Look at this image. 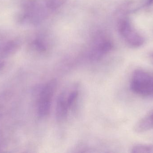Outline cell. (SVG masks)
<instances>
[{"label":"cell","mask_w":153,"mask_h":153,"mask_svg":"<svg viewBox=\"0 0 153 153\" xmlns=\"http://www.w3.org/2000/svg\"><path fill=\"white\" fill-rule=\"evenodd\" d=\"M130 88L137 95L144 97H153V76L143 70H135L132 75Z\"/></svg>","instance_id":"obj_1"},{"label":"cell","mask_w":153,"mask_h":153,"mask_svg":"<svg viewBox=\"0 0 153 153\" xmlns=\"http://www.w3.org/2000/svg\"><path fill=\"white\" fill-rule=\"evenodd\" d=\"M119 29L121 36L132 47H140L144 43L143 37L137 31L128 20H122L120 23Z\"/></svg>","instance_id":"obj_2"},{"label":"cell","mask_w":153,"mask_h":153,"mask_svg":"<svg viewBox=\"0 0 153 153\" xmlns=\"http://www.w3.org/2000/svg\"><path fill=\"white\" fill-rule=\"evenodd\" d=\"M153 129V109L143 117L137 122L134 126V132L143 133Z\"/></svg>","instance_id":"obj_3"},{"label":"cell","mask_w":153,"mask_h":153,"mask_svg":"<svg viewBox=\"0 0 153 153\" xmlns=\"http://www.w3.org/2000/svg\"><path fill=\"white\" fill-rule=\"evenodd\" d=\"M67 101V97H65V93H61L57 99L56 103V116L58 121H62L66 117L69 109Z\"/></svg>","instance_id":"obj_4"},{"label":"cell","mask_w":153,"mask_h":153,"mask_svg":"<svg viewBox=\"0 0 153 153\" xmlns=\"http://www.w3.org/2000/svg\"><path fill=\"white\" fill-rule=\"evenodd\" d=\"M57 86L55 80H51L46 84L41 90L39 102H51Z\"/></svg>","instance_id":"obj_5"},{"label":"cell","mask_w":153,"mask_h":153,"mask_svg":"<svg viewBox=\"0 0 153 153\" xmlns=\"http://www.w3.org/2000/svg\"><path fill=\"white\" fill-rule=\"evenodd\" d=\"M18 41H11L0 46V57H6L13 54L18 50Z\"/></svg>","instance_id":"obj_6"},{"label":"cell","mask_w":153,"mask_h":153,"mask_svg":"<svg viewBox=\"0 0 153 153\" xmlns=\"http://www.w3.org/2000/svg\"><path fill=\"white\" fill-rule=\"evenodd\" d=\"M131 153H153V146L146 144H138L134 146L131 149Z\"/></svg>","instance_id":"obj_7"},{"label":"cell","mask_w":153,"mask_h":153,"mask_svg":"<svg viewBox=\"0 0 153 153\" xmlns=\"http://www.w3.org/2000/svg\"><path fill=\"white\" fill-rule=\"evenodd\" d=\"M51 102H39L38 114L40 117L48 115L51 109Z\"/></svg>","instance_id":"obj_8"},{"label":"cell","mask_w":153,"mask_h":153,"mask_svg":"<svg viewBox=\"0 0 153 153\" xmlns=\"http://www.w3.org/2000/svg\"><path fill=\"white\" fill-rule=\"evenodd\" d=\"M78 92L76 90L73 91L69 94L68 97H67V101L68 103V107L69 108L71 107L73 104H74L75 101H76V98L78 96Z\"/></svg>","instance_id":"obj_9"},{"label":"cell","mask_w":153,"mask_h":153,"mask_svg":"<svg viewBox=\"0 0 153 153\" xmlns=\"http://www.w3.org/2000/svg\"><path fill=\"white\" fill-rule=\"evenodd\" d=\"M65 0H48L47 5L51 9H55L62 5Z\"/></svg>","instance_id":"obj_10"},{"label":"cell","mask_w":153,"mask_h":153,"mask_svg":"<svg viewBox=\"0 0 153 153\" xmlns=\"http://www.w3.org/2000/svg\"><path fill=\"white\" fill-rule=\"evenodd\" d=\"M146 6H150L153 5V0H147L145 4Z\"/></svg>","instance_id":"obj_11"},{"label":"cell","mask_w":153,"mask_h":153,"mask_svg":"<svg viewBox=\"0 0 153 153\" xmlns=\"http://www.w3.org/2000/svg\"><path fill=\"white\" fill-rule=\"evenodd\" d=\"M4 66V63L3 62H1V63H0V70L3 68Z\"/></svg>","instance_id":"obj_12"},{"label":"cell","mask_w":153,"mask_h":153,"mask_svg":"<svg viewBox=\"0 0 153 153\" xmlns=\"http://www.w3.org/2000/svg\"><path fill=\"white\" fill-rule=\"evenodd\" d=\"M1 117H2V115H1V114H0V119H1Z\"/></svg>","instance_id":"obj_13"},{"label":"cell","mask_w":153,"mask_h":153,"mask_svg":"<svg viewBox=\"0 0 153 153\" xmlns=\"http://www.w3.org/2000/svg\"><path fill=\"white\" fill-rule=\"evenodd\" d=\"M152 58H153V53L152 54Z\"/></svg>","instance_id":"obj_14"}]
</instances>
